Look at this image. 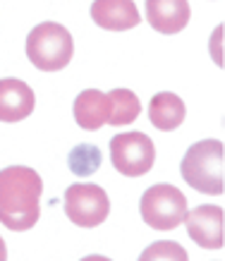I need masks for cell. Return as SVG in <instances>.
Instances as JSON below:
<instances>
[{"instance_id":"cell-9","label":"cell","mask_w":225,"mask_h":261,"mask_svg":"<svg viewBox=\"0 0 225 261\" xmlns=\"http://www.w3.org/2000/svg\"><path fill=\"white\" fill-rule=\"evenodd\" d=\"M189 17L192 10L187 0H146V19L161 34L182 32Z\"/></svg>"},{"instance_id":"cell-4","label":"cell","mask_w":225,"mask_h":261,"mask_svg":"<svg viewBox=\"0 0 225 261\" xmlns=\"http://www.w3.org/2000/svg\"><path fill=\"white\" fill-rule=\"evenodd\" d=\"M142 218L153 230H175L187 216V197L173 185H153L139 201Z\"/></svg>"},{"instance_id":"cell-10","label":"cell","mask_w":225,"mask_h":261,"mask_svg":"<svg viewBox=\"0 0 225 261\" xmlns=\"http://www.w3.org/2000/svg\"><path fill=\"white\" fill-rule=\"evenodd\" d=\"M34 111V91L22 80H0V122H19Z\"/></svg>"},{"instance_id":"cell-15","label":"cell","mask_w":225,"mask_h":261,"mask_svg":"<svg viewBox=\"0 0 225 261\" xmlns=\"http://www.w3.org/2000/svg\"><path fill=\"white\" fill-rule=\"evenodd\" d=\"M81 261H110L108 256H101V254H91V256H84Z\"/></svg>"},{"instance_id":"cell-12","label":"cell","mask_w":225,"mask_h":261,"mask_svg":"<svg viewBox=\"0 0 225 261\" xmlns=\"http://www.w3.org/2000/svg\"><path fill=\"white\" fill-rule=\"evenodd\" d=\"M185 103L182 98L170 91H161L156 94L149 103V120L156 129L161 132H173L185 122Z\"/></svg>"},{"instance_id":"cell-11","label":"cell","mask_w":225,"mask_h":261,"mask_svg":"<svg viewBox=\"0 0 225 261\" xmlns=\"http://www.w3.org/2000/svg\"><path fill=\"white\" fill-rule=\"evenodd\" d=\"M110 118V98L98 89H87L74 101V120L81 129L96 132L103 125H108Z\"/></svg>"},{"instance_id":"cell-3","label":"cell","mask_w":225,"mask_h":261,"mask_svg":"<svg viewBox=\"0 0 225 261\" xmlns=\"http://www.w3.org/2000/svg\"><path fill=\"white\" fill-rule=\"evenodd\" d=\"M72 34L58 22L36 24L26 36V58L41 72H58L72 60Z\"/></svg>"},{"instance_id":"cell-8","label":"cell","mask_w":225,"mask_h":261,"mask_svg":"<svg viewBox=\"0 0 225 261\" xmlns=\"http://www.w3.org/2000/svg\"><path fill=\"white\" fill-rule=\"evenodd\" d=\"M91 19L108 32H127L142 22L139 10L132 0H94Z\"/></svg>"},{"instance_id":"cell-2","label":"cell","mask_w":225,"mask_h":261,"mask_svg":"<svg viewBox=\"0 0 225 261\" xmlns=\"http://www.w3.org/2000/svg\"><path fill=\"white\" fill-rule=\"evenodd\" d=\"M182 177L189 187L204 194L225 192V146L220 139H204L189 146L182 159Z\"/></svg>"},{"instance_id":"cell-14","label":"cell","mask_w":225,"mask_h":261,"mask_svg":"<svg viewBox=\"0 0 225 261\" xmlns=\"http://www.w3.org/2000/svg\"><path fill=\"white\" fill-rule=\"evenodd\" d=\"M139 261H189V256L180 242L163 240V242H153L151 247H146Z\"/></svg>"},{"instance_id":"cell-1","label":"cell","mask_w":225,"mask_h":261,"mask_svg":"<svg viewBox=\"0 0 225 261\" xmlns=\"http://www.w3.org/2000/svg\"><path fill=\"white\" fill-rule=\"evenodd\" d=\"M41 192L43 182L32 168L10 166L0 170V223L15 232L32 230L41 216Z\"/></svg>"},{"instance_id":"cell-13","label":"cell","mask_w":225,"mask_h":261,"mask_svg":"<svg viewBox=\"0 0 225 261\" xmlns=\"http://www.w3.org/2000/svg\"><path fill=\"white\" fill-rule=\"evenodd\" d=\"M108 98H110V118H108V125L125 127V125H132L139 118L142 103L134 96V91H129V89H112L110 94H108Z\"/></svg>"},{"instance_id":"cell-16","label":"cell","mask_w":225,"mask_h":261,"mask_svg":"<svg viewBox=\"0 0 225 261\" xmlns=\"http://www.w3.org/2000/svg\"><path fill=\"white\" fill-rule=\"evenodd\" d=\"M0 261H8V247H5L3 238H0Z\"/></svg>"},{"instance_id":"cell-6","label":"cell","mask_w":225,"mask_h":261,"mask_svg":"<svg viewBox=\"0 0 225 261\" xmlns=\"http://www.w3.org/2000/svg\"><path fill=\"white\" fill-rule=\"evenodd\" d=\"M65 214L79 228H98L110 214V199L98 185H70L65 192Z\"/></svg>"},{"instance_id":"cell-7","label":"cell","mask_w":225,"mask_h":261,"mask_svg":"<svg viewBox=\"0 0 225 261\" xmlns=\"http://www.w3.org/2000/svg\"><path fill=\"white\" fill-rule=\"evenodd\" d=\"M189 238L201 249H223L225 245V211L220 206H196L187 211L185 221Z\"/></svg>"},{"instance_id":"cell-5","label":"cell","mask_w":225,"mask_h":261,"mask_svg":"<svg viewBox=\"0 0 225 261\" xmlns=\"http://www.w3.org/2000/svg\"><path fill=\"white\" fill-rule=\"evenodd\" d=\"M110 161L125 177H142L153 168L156 146L144 132H122L110 139Z\"/></svg>"}]
</instances>
